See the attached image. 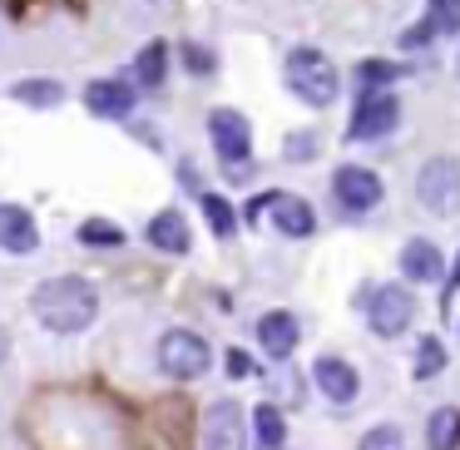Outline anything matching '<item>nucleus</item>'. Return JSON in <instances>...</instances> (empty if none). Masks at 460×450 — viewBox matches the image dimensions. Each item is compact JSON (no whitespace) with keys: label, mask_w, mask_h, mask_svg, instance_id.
<instances>
[{"label":"nucleus","mask_w":460,"mask_h":450,"mask_svg":"<svg viewBox=\"0 0 460 450\" xmlns=\"http://www.w3.org/2000/svg\"><path fill=\"white\" fill-rule=\"evenodd\" d=\"M31 312L45 331H84L94 317H100V292L90 287L84 278H50L31 292Z\"/></svg>","instance_id":"obj_1"},{"label":"nucleus","mask_w":460,"mask_h":450,"mask_svg":"<svg viewBox=\"0 0 460 450\" xmlns=\"http://www.w3.org/2000/svg\"><path fill=\"white\" fill-rule=\"evenodd\" d=\"M288 90L297 94L302 104H312V110H327L332 100H337V65L327 60L322 50H312V45H302V50L288 55Z\"/></svg>","instance_id":"obj_2"},{"label":"nucleus","mask_w":460,"mask_h":450,"mask_svg":"<svg viewBox=\"0 0 460 450\" xmlns=\"http://www.w3.org/2000/svg\"><path fill=\"white\" fill-rule=\"evenodd\" d=\"M208 361H213V351H208V341H203L199 331L173 327V331H164V337H159V371H164V376L199 381L203 371H208Z\"/></svg>","instance_id":"obj_3"},{"label":"nucleus","mask_w":460,"mask_h":450,"mask_svg":"<svg viewBox=\"0 0 460 450\" xmlns=\"http://www.w3.org/2000/svg\"><path fill=\"white\" fill-rule=\"evenodd\" d=\"M208 139H213V149H218L228 179H243V173H248V154H252L248 119H243L238 110H213L208 114Z\"/></svg>","instance_id":"obj_4"},{"label":"nucleus","mask_w":460,"mask_h":450,"mask_svg":"<svg viewBox=\"0 0 460 450\" xmlns=\"http://www.w3.org/2000/svg\"><path fill=\"white\" fill-rule=\"evenodd\" d=\"M416 199L436 218H456L460 213V163L456 159H430L416 173Z\"/></svg>","instance_id":"obj_5"},{"label":"nucleus","mask_w":460,"mask_h":450,"mask_svg":"<svg viewBox=\"0 0 460 450\" xmlns=\"http://www.w3.org/2000/svg\"><path fill=\"white\" fill-rule=\"evenodd\" d=\"M396 119H401L396 94H376V90H367V94L357 100V110H351L347 139H357V144H376V139H386V134L396 129Z\"/></svg>","instance_id":"obj_6"},{"label":"nucleus","mask_w":460,"mask_h":450,"mask_svg":"<svg viewBox=\"0 0 460 450\" xmlns=\"http://www.w3.org/2000/svg\"><path fill=\"white\" fill-rule=\"evenodd\" d=\"M411 317H416V297L406 287H396V282H386V287H376L367 297V322L376 337H401L411 327Z\"/></svg>","instance_id":"obj_7"},{"label":"nucleus","mask_w":460,"mask_h":450,"mask_svg":"<svg viewBox=\"0 0 460 450\" xmlns=\"http://www.w3.org/2000/svg\"><path fill=\"white\" fill-rule=\"evenodd\" d=\"M203 450H248V416L238 401H213L203 410Z\"/></svg>","instance_id":"obj_8"},{"label":"nucleus","mask_w":460,"mask_h":450,"mask_svg":"<svg viewBox=\"0 0 460 450\" xmlns=\"http://www.w3.org/2000/svg\"><path fill=\"white\" fill-rule=\"evenodd\" d=\"M332 199L341 203V213L367 218V213L381 203V179L371 169H361V163H347V169L332 173Z\"/></svg>","instance_id":"obj_9"},{"label":"nucleus","mask_w":460,"mask_h":450,"mask_svg":"<svg viewBox=\"0 0 460 450\" xmlns=\"http://www.w3.org/2000/svg\"><path fill=\"white\" fill-rule=\"evenodd\" d=\"M312 381H317V391L332 401V406H351V401L361 396L357 366L341 361V357H317V361H312Z\"/></svg>","instance_id":"obj_10"},{"label":"nucleus","mask_w":460,"mask_h":450,"mask_svg":"<svg viewBox=\"0 0 460 450\" xmlns=\"http://www.w3.org/2000/svg\"><path fill=\"white\" fill-rule=\"evenodd\" d=\"M258 213H268V218L278 223V233H288V238H307V233L317 228V218H312V203L297 199V193H262V199H258Z\"/></svg>","instance_id":"obj_11"},{"label":"nucleus","mask_w":460,"mask_h":450,"mask_svg":"<svg viewBox=\"0 0 460 450\" xmlns=\"http://www.w3.org/2000/svg\"><path fill=\"white\" fill-rule=\"evenodd\" d=\"M134 84H124V80H94V84H84V110L90 114H100V119H129L134 114Z\"/></svg>","instance_id":"obj_12"},{"label":"nucleus","mask_w":460,"mask_h":450,"mask_svg":"<svg viewBox=\"0 0 460 450\" xmlns=\"http://www.w3.org/2000/svg\"><path fill=\"white\" fill-rule=\"evenodd\" d=\"M297 337H302V327H297L292 312H262L258 317V341L272 361H288L292 351H297Z\"/></svg>","instance_id":"obj_13"},{"label":"nucleus","mask_w":460,"mask_h":450,"mask_svg":"<svg viewBox=\"0 0 460 450\" xmlns=\"http://www.w3.org/2000/svg\"><path fill=\"white\" fill-rule=\"evenodd\" d=\"M0 248L15 252V258L40 248V228H35V218L25 208H15V203H0Z\"/></svg>","instance_id":"obj_14"},{"label":"nucleus","mask_w":460,"mask_h":450,"mask_svg":"<svg viewBox=\"0 0 460 450\" xmlns=\"http://www.w3.org/2000/svg\"><path fill=\"white\" fill-rule=\"evenodd\" d=\"M401 272H406V282H440V272H446L440 248L426 238H411L406 248H401Z\"/></svg>","instance_id":"obj_15"},{"label":"nucleus","mask_w":460,"mask_h":450,"mask_svg":"<svg viewBox=\"0 0 460 450\" xmlns=\"http://www.w3.org/2000/svg\"><path fill=\"white\" fill-rule=\"evenodd\" d=\"M149 243L159 252H189V243H193V233H189V218H183L179 208H164V213H154L149 218Z\"/></svg>","instance_id":"obj_16"},{"label":"nucleus","mask_w":460,"mask_h":450,"mask_svg":"<svg viewBox=\"0 0 460 450\" xmlns=\"http://www.w3.org/2000/svg\"><path fill=\"white\" fill-rule=\"evenodd\" d=\"M164 75H169V45H164V40L144 45V50H139V60H134V80H139L144 90H159V84H164Z\"/></svg>","instance_id":"obj_17"},{"label":"nucleus","mask_w":460,"mask_h":450,"mask_svg":"<svg viewBox=\"0 0 460 450\" xmlns=\"http://www.w3.org/2000/svg\"><path fill=\"white\" fill-rule=\"evenodd\" d=\"M11 94L21 104H31V110H55V104L65 100V84H55V80H15Z\"/></svg>","instance_id":"obj_18"},{"label":"nucleus","mask_w":460,"mask_h":450,"mask_svg":"<svg viewBox=\"0 0 460 450\" xmlns=\"http://www.w3.org/2000/svg\"><path fill=\"white\" fill-rule=\"evenodd\" d=\"M456 440H460V410L440 406L436 416L426 420V446L430 450H456Z\"/></svg>","instance_id":"obj_19"},{"label":"nucleus","mask_w":460,"mask_h":450,"mask_svg":"<svg viewBox=\"0 0 460 450\" xmlns=\"http://www.w3.org/2000/svg\"><path fill=\"white\" fill-rule=\"evenodd\" d=\"M252 430H258L262 450H282V440H288V420H282L278 406H258V410H252Z\"/></svg>","instance_id":"obj_20"},{"label":"nucleus","mask_w":460,"mask_h":450,"mask_svg":"<svg viewBox=\"0 0 460 450\" xmlns=\"http://www.w3.org/2000/svg\"><path fill=\"white\" fill-rule=\"evenodd\" d=\"M203 218H208V228L218 233V238H228L233 228H238V213H233V203L223 199V193H203Z\"/></svg>","instance_id":"obj_21"},{"label":"nucleus","mask_w":460,"mask_h":450,"mask_svg":"<svg viewBox=\"0 0 460 450\" xmlns=\"http://www.w3.org/2000/svg\"><path fill=\"white\" fill-rule=\"evenodd\" d=\"M80 243H90V248H119L124 228H114V223H104V218H84L80 223Z\"/></svg>","instance_id":"obj_22"},{"label":"nucleus","mask_w":460,"mask_h":450,"mask_svg":"<svg viewBox=\"0 0 460 450\" xmlns=\"http://www.w3.org/2000/svg\"><path fill=\"white\" fill-rule=\"evenodd\" d=\"M436 371H446V347H440V337H420V347H416V376L430 381Z\"/></svg>","instance_id":"obj_23"},{"label":"nucleus","mask_w":460,"mask_h":450,"mask_svg":"<svg viewBox=\"0 0 460 450\" xmlns=\"http://www.w3.org/2000/svg\"><path fill=\"white\" fill-rule=\"evenodd\" d=\"M357 450H406V436H401V426H371Z\"/></svg>","instance_id":"obj_24"},{"label":"nucleus","mask_w":460,"mask_h":450,"mask_svg":"<svg viewBox=\"0 0 460 450\" xmlns=\"http://www.w3.org/2000/svg\"><path fill=\"white\" fill-rule=\"evenodd\" d=\"M357 75H361V80L371 84V80H401V75H406V70H401V65H386V60H367V65H361Z\"/></svg>","instance_id":"obj_25"},{"label":"nucleus","mask_w":460,"mask_h":450,"mask_svg":"<svg viewBox=\"0 0 460 450\" xmlns=\"http://www.w3.org/2000/svg\"><path fill=\"white\" fill-rule=\"evenodd\" d=\"M223 361H228V376H233V381H238V376H252V357H248V351H238V347H233Z\"/></svg>","instance_id":"obj_26"},{"label":"nucleus","mask_w":460,"mask_h":450,"mask_svg":"<svg viewBox=\"0 0 460 450\" xmlns=\"http://www.w3.org/2000/svg\"><path fill=\"white\" fill-rule=\"evenodd\" d=\"M183 65H189L193 75H199V70H213V55L199 50V45H189V50H183Z\"/></svg>","instance_id":"obj_27"},{"label":"nucleus","mask_w":460,"mask_h":450,"mask_svg":"<svg viewBox=\"0 0 460 450\" xmlns=\"http://www.w3.org/2000/svg\"><path fill=\"white\" fill-rule=\"evenodd\" d=\"M450 292H460V262H456V272H450V282H446V297Z\"/></svg>","instance_id":"obj_28"},{"label":"nucleus","mask_w":460,"mask_h":450,"mask_svg":"<svg viewBox=\"0 0 460 450\" xmlns=\"http://www.w3.org/2000/svg\"><path fill=\"white\" fill-rule=\"evenodd\" d=\"M11 357V337H5V327H0V361Z\"/></svg>","instance_id":"obj_29"},{"label":"nucleus","mask_w":460,"mask_h":450,"mask_svg":"<svg viewBox=\"0 0 460 450\" xmlns=\"http://www.w3.org/2000/svg\"><path fill=\"white\" fill-rule=\"evenodd\" d=\"M282 450H288V446H282Z\"/></svg>","instance_id":"obj_30"}]
</instances>
